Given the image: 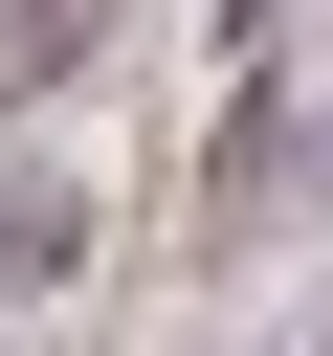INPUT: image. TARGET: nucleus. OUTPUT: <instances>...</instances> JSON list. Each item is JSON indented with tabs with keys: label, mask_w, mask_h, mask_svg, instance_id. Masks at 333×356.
Here are the masks:
<instances>
[{
	"label": "nucleus",
	"mask_w": 333,
	"mask_h": 356,
	"mask_svg": "<svg viewBox=\"0 0 333 356\" xmlns=\"http://www.w3.org/2000/svg\"><path fill=\"white\" fill-rule=\"evenodd\" d=\"M44 289H89V178L0 156V312H44Z\"/></svg>",
	"instance_id": "nucleus-1"
},
{
	"label": "nucleus",
	"mask_w": 333,
	"mask_h": 356,
	"mask_svg": "<svg viewBox=\"0 0 333 356\" xmlns=\"http://www.w3.org/2000/svg\"><path fill=\"white\" fill-rule=\"evenodd\" d=\"M89 44H111V0H22V22H0V111H67Z\"/></svg>",
	"instance_id": "nucleus-2"
}]
</instances>
